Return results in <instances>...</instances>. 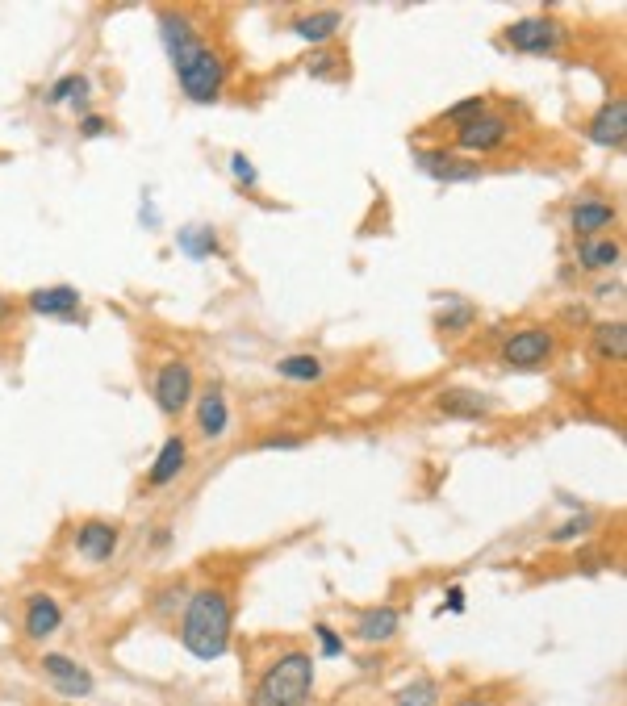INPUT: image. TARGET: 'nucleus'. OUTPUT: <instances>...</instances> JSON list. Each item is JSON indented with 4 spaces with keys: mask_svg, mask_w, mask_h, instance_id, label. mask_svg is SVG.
<instances>
[{
    "mask_svg": "<svg viewBox=\"0 0 627 706\" xmlns=\"http://www.w3.org/2000/svg\"><path fill=\"white\" fill-rule=\"evenodd\" d=\"M230 627H235V610L230 598L218 585H205V590L189 594L180 615V644L189 648L197 661H218L230 648Z\"/></svg>",
    "mask_w": 627,
    "mask_h": 706,
    "instance_id": "nucleus-1",
    "label": "nucleus"
},
{
    "mask_svg": "<svg viewBox=\"0 0 627 706\" xmlns=\"http://www.w3.org/2000/svg\"><path fill=\"white\" fill-rule=\"evenodd\" d=\"M310 690H314V656L293 648L260 673L247 706H306Z\"/></svg>",
    "mask_w": 627,
    "mask_h": 706,
    "instance_id": "nucleus-2",
    "label": "nucleus"
},
{
    "mask_svg": "<svg viewBox=\"0 0 627 706\" xmlns=\"http://www.w3.org/2000/svg\"><path fill=\"white\" fill-rule=\"evenodd\" d=\"M176 80H180V92L189 101L197 105H214L222 97V88H226V59L214 51V46H197V51L184 59L176 67Z\"/></svg>",
    "mask_w": 627,
    "mask_h": 706,
    "instance_id": "nucleus-3",
    "label": "nucleus"
},
{
    "mask_svg": "<svg viewBox=\"0 0 627 706\" xmlns=\"http://www.w3.org/2000/svg\"><path fill=\"white\" fill-rule=\"evenodd\" d=\"M552 356H556V335L548 331V326H523V331H515L498 351V360L506 368H519V372L548 368Z\"/></svg>",
    "mask_w": 627,
    "mask_h": 706,
    "instance_id": "nucleus-4",
    "label": "nucleus"
},
{
    "mask_svg": "<svg viewBox=\"0 0 627 706\" xmlns=\"http://www.w3.org/2000/svg\"><path fill=\"white\" fill-rule=\"evenodd\" d=\"M452 134H456V147H460V151H473V155H490V151L506 147V138L515 134V126H510V117H506V113L481 109L477 117H469V122H460Z\"/></svg>",
    "mask_w": 627,
    "mask_h": 706,
    "instance_id": "nucleus-5",
    "label": "nucleus"
},
{
    "mask_svg": "<svg viewBox=\"0 0 627 706\" xmlns=\"http://www.w3.org/2000/svg\"><path fill=\"white\" fill-rule=\"evenodd\" d=\"M155 406L164 410L168 418H180L189 410L193 393H197V381H193V364L189 360H168L164 368L155 372Z\"/></svg>",
    "mask_w": 627,
    "mask_h": 706,
    "instance_id": "nucleus-6",
    "label": "nucleus"
},
{
    "mask_svg": "<svg viewBox=\"0 0 627 706\" xmlns=\"http://www.w3.org/2000/svg\"><path fill=\"white\" fill-rule=\"evenodd\" d=\"M414 168L423 172V176H431L435 184H469V180H481V176H485L481 163L460 159V155L448 151V147H418V151H414Z\"/></svg>",
    "mask_w": 627,
    "mask_h": 706,
    "instance_id": "nucleus-7",
    "label": "nucleus"
},
{
    "mask_svg": "<svg viewBox=\"0 0 627 706\" xmlns=\"http://www.w3.org/2000/svg\"><path fill=\"white\" fill-rule=\"evenodd\" d=\"M502 38L515 46V51H523V55H552L556 46H561L565 30H561V21H556V17H519V21H510V26L502 30Z\"/></svg>",
    "mask_w": 627,
    "mask_h": 706,
    "instance_id": "nucleus-8",
    "label": "nucleus"
},
{
    "mask_svg": "<svg viewBox=\"0 0 627 706\" xmlns=\"http://www.w3.org/2000/svg\"><path fill=\"white\" fill-rule=\"evenodd\" d=\"M586 138H590L594 147L623 151V143H627V101L623 97L602 101V109L586 122Z\"/></svg>",
    "mask_w": 627,
    "mask_h": 706,
    "instance_id": "nucleus-9",
    "label": "nucleus"
},
{
    "mask_svg": "<svg viewBox=\"0 0 627 706\" xmlns=\"http://www.w3.org/2000/svg\"><path fill=\"white\" fill-rule=\"evenodd\" d=\"M42 673L51 677V686H55V694H63V698H88L92 694V673L84 669V665H76L72 656H63V652H46L42 656Z\"/></svg>",
    "mask_w": 627,
    "mask_h": 706,
    "instance_id": "nucleus-10",
    "label": "nucleus"
},
{
    "mask_svg": "<svg viewBox=\"0 0 627 706\" xmlns=\"http://www.w3.org/2000/svg\"><path fill=\"white\" fill-rule=\"evenodd\" d=\"M615 222H619V209L602 197H582L569 209V230L577 234V239H602Z\"/></svg>",
    "mask_w": 627,
    "mask_h": 706,
    "instance_id": "nucleus-11",
    "label": "nucleus"
},
{
    "mask_svg": "<svg viewBox=\"0 0 627 706\" xmlns=\"http://www.w3.org/2000/svg\"><path fill=\"white\" fill-rule=\"evenodd\" d=\"M118 539H122L118 523L88 519V523H80V531H76V552H80L88 564H105V560H113V552H118Z\"/></svg>",
    "mask_w": 627,
    "mask_h": 706,
    "instance_id": "nucleus-12",
    "label": "nucleus"
},
{
    "mask_svg": "<svg viewBox=\"0 0 627 706\" xmlns=\"http://www.w3.org/2000/svg\"><path fill=\"white\" fill-rule=\"evenodd\" d=\"M159 38H164V51H168L172 67H180V63L201 46V38H197V30H193V21L184 17V13H172V9L159 13Z\"/></svg>",
    "mask_w": 627,
    "mask_h": 706,
    "instance_id": "nucleus-13",
    "label": "nucleus"
},
{
    "mask_svg": "<svg viewBox=\"0 0 627 706\" xmlns=\"http://www.w3.org/2000/svg\"><path fill=\"white\" fill-rule=\"evenodd\" d=\"M226 431H230V402H226V393L218 385L197 393V435L205 443H218V439H226Z\"/></svg>",
    "mask_w": 627,
    "mask_h": 706,
    "instance_id": "nucleus-14",
    "label": "nucleus"
},
{
    "mask_svg": "<svg viewBox=\"0 0 627 706\" xmlns=\"http://www.w3.org/2000/svg\"><path fill=\"white\" fill-rule=\"evenodd\" d=\"M184 468H189V439H184V435H168L164 447H159L155 464L147 468V489L172 485V481L184 473Z\"/></svg>",
    "mask_w": 627,
    "mask_h": 706,
    "instance_id": "nucleus-15",
    "label": "nucleus"
},
{
    "mask_svg": "<svg viewBox=\"0 0 627 706\" xmlns=\"http://www.w3.org/2000/svg\"><path fill=\"white\" fill-rule=\"evenodd\" d=\"M435 410L448 414V418H464V422H477L494 410V397L490 393H477V389H444L435 397Z\"/></svg>",
    "mask_w": 627,
    "mask_h": 706,
    "instance_id": "nucleus-16",
    "label": "nucleus"
},
{
    "mask_svg": "<svg viewBox=\"0 0 627 706\" xmlns=\"http://www.w3.org/2000/svg\"><path fill=\"white\" fill-rule=\"evenodd\" d=\"M402 631V610L398 606H373L356 619V640L360 644H389Z\"/></svg>",
    "mask_w": 627,
    "mask_h": 706,
    "instance_id": "nucleus-17",
    "label": "nucleus"
},
{
    "mask_svg": "<svg viewBox=\"0 0 627 706\" xmlns=\"http://www.w3.org/2000/svg\"><path fill=\"white\" fill-rule=\"evenodd\" d=\"M63 627V606L51 594H30L26 602V635L30 640H51Z\"/></svg>",
    "mask_w": 627,
    "mask_h": 706,
    "instance_id": "nucleus-18",
    "label": "nucleus"
},
{
    "mask_svg": "<svg viewBox=\"0 0 627 706\" xmlns=\"http://www.w3.org/2000/svg\"><path fill=\"white\" fill-rule=\"evenodd\" d=\"M623 260V243L602 234V239H582L577 243V268L582 272H611Z\"/></svg>",
    "mask_w": 627,
    "mask_h": 706,
    "instance_id": "nucleus-19",
    "label": "nucleus"
},
{
    "mask_svg": "<svg viewBox=\"0 0 627 706\" xmlns=\"http://www.w3.org/2000/svg\"><path fill=\"white\" fill-rule=\"evenodd\" d=\"M26 305L42 318H72L80 310V293L72 285H51V289H34Z\"/></svg>",
    "mask_w": 627,
    "mask_h": 706,
    "instance_id": "nucleus-20",
    "label": "nucleus"
},
{
    "mask_svg": "<svg viewBox=\"0 0 627 706\" xmlns=\"http://www.w3.org/2000/svg\"><path fill=\"white\" fill-rule=\"evenodd\" d=\"M339 30H343V13H339V9H314V13L293 17V34H297L301 42H310V46L331 42Z\"/></svg>",
    "mask_w": 627,
    "mask_h": 706,
    "instance_id": "nucleus-21",
    "label": "nucleus"
},
{
    "mask_svg": "<svg viewBox=\"0 0 627 706\" xmlns=\"http://www.w3.org/2000/svg\"><path fill=\"white\" fill-rule=\"evenodd\" d=\"M590 347H594V360H602V364H619V360L627 356V326H623L619 318H615V322H598V326H594Z\"/></svg>",
    "mask_w": 627,
    "mask_h": 706,
    "instance_id": "nucleus-22",
    "label": "nucleus"
},
{
    "mask_svg": "<svg viewBox=\"0 0 627 706\" xmlns=\"http://www.w3.org/2000/svg\"><path fill=\"white\" fill-rule=\"evenodd\" d=\"M276 372H281L285 381L314 385V381H322V360H318V356H306V351H297V356L276 360Z\"/></svg>",
    "mask_w": 627,
    "mask_h": 706,
    "instance_id": "nucleus-23",
    "label": "nucleus"
},
{
    "mask_svg": "<svg viewBox=\"0 0 627 706\" xmlns=\"http://www.w3.org/2000/svg\"><path fill=\"white\" fill-rule=\"evenodd\" d=\"M180 247L189 251L193 260H209V255H218V251H222L214 226H189V230H180Z\"/></svg>",
    "mask_w": 627,
    "mask_h": 706,
    "instance_id": "nucleus-24",
    "label": "nucleus"
},
{
    "mask_svg": "<svg viewBox=\"0 0 627 706\" xmlns=\"http://www.w3.org/2000/svg\"><path fill=\"white\" fill-rule=\"evenodd\" d=\"M46 101H51V105H67V101H72V105L84 113V105H88V80H84V76H63V80H55L51 92H46Z\"/></svg>",
    "mask_w": 627,
    "mask_h": 706,
    "instance_id": "nucleus-25",
    "label": "nucleus"
},
{
    "mask_svg": "<svg viewBox=\"0 0 627 706\" xmlns=\"http://www.w3.org/2000/svg\"><path fill=\"white\" fill-rule=\"evenodd\" d=\"M398 706H439V681L435 677L410 681V686L398 690Z\"/></svg>",
    "mask_w": 627,
    "mask_h": 706,
    "instance_id": "nucleus-26",
    "label": "nucleus"
},
{
    "mask_svg": "<svg viewBox=\"0 0 627 706\" xmlns=\"http://www.w3.org/2000/svg\"><path fill=\"white\" fill-rule=\"evenodd\" d=\"M477 322V310L469 301H456L448 314H439V331H452V335H460V331H469V326Z\"/></svg>",
    "mask_w": 627,
    "mask_h": 706,
    "instance_id": "nucleus-27",
    "label": "nucleus"
},
{
    "mask_svg": "<svg viewBox=\"0 0 627 706\" xmlns=\"http://www.w3.org/2000/svg\"><path fill=\"white\" fill-rule=\"evenodd\" d=\"M594 514H582V519H569V523H561V527H556L548 539H552V544H569V539H582V535H590L594 531Z\"/></svg>",
    "mask_w": 627,
    "mask_h": 706,
    "instance_id": "nucleus-28",
    "label": "nucleus"
},
{
    "mask_svg": "<svg viewBox=\"0 0 627 706\" xmlns=\"http://www.w3.org/2000/svg\"><path fill=\"white\" fill-rule=\"evenodd\" d=\"M481 109H490V101H485V97H469V101H460V105H452L448 113H444V122L456 130L460 122H469V117H477Z\"/></svg>",
    "mask_w": 627,
    "mask_h": 706,
    "instance_id": "nucleus-29",
    "label": "nucleus"
},
{
    "mask_svg": "<svg viewBox=\"0 0 627 706\" xmlns=\"http://www.w3.org/2000/svg\"><path fill=\"white\" fill-rule=\"evenodd\" d=\"M230 176H235L243 188H255L260 184V172H255V163L247 155H230Z\"/></svg>",
    "mask_w": 627,
    "mask_h": 706,
    "instance_id": "nucleus-30",
    "label": "nucleus"
},
{
    "mask_svg": "<svg viewBox=\"0 0 627 706\" xmlns=\"http://www.w3.org/2000/svg\"><path fill=\"white\" fill-rule=\"evenodd\" d=\"M339 67H343V55H335V51H322V55L310 63V76H314V80H327V76H335V72H339Z\"/></svg>",
    "mask_w": 627,
    "mask_h": 706,
    "instance_id": "nucleus-31",
    "label": "nucleus"
},
{
    "mask_svg": "<svg viewBox=\"0 0 627 706\" xmlns=\"http://www.w3.org/2000/svg\"><path fill=\"white\" fill-rule=\"evenodd\" d=\"M306 435H264L260 439V452H289V447H301Z\"/></svg>",
    "mask_w": 627,
    "mask_h": 706,
    "instance_id": "nucleus-32",
    "label": "nucleus"
},
{
    "mask_svg": "<svg viewBox=\"0 0 627 706\" xmlns=\"http://www.w3.org/2000/svg\"><path fill=\"white\" fill-rule=\"evenodd\" d=\"M80 134H84V138H101V134H109V117H101V113H84V117H80Z\"/></svg>",
    "mask_w": 627,
    "mask_h": 706,
    "instance_id": "nucleus-33",
    "label": "nucleus"
},
{
    "mask_svg": "<svg viewBox=\"0 0 627 706\" xmlns=\"http://www.w3.org/2000/svg\"><path fill=\"white\" fill-rule=\"evenodd\" d=\"M314 635H318V644H322V656H339V652H343V640H339V635H335L327 623H318Z\"/></svg>",
    "mask_w": 627,
    "mask_h": 706,
    "instance_id": "nucleus-34",
    "label": "nucleus"
},
{
    "mask_svg": "<svg viewBox=\"0 0 627 706\" xmlns=\"http://www.w3.org/2000/svg\"><path fill=\"white\" fill-rule=\"evenodd\" d=\"M619 293H623L619 280H607V285H598V289H594V297H619Z\"/></svg>",
    "mask_w": 627,
    "mask_h": 706,
    "instance_id": "nucleus-35",
    "label": "nucleus"
},
{
    "mask_svg": "<svg viewBox=\"0 0 627 706\" xmlns=\"http://www.w3.org/2000/svg\"><path fill=\"white\" fill-rule=\"evenodd\" d=\"M448 610H464V590H460V585L448 590Z\"/></svg>",
    "mask_w": 627,
    "mask_h": 706,
    "instance_id": "nucleus-36",
    "label": "nucleus"
},
{
    "mask_svg": "<svg viewBox=\"0 0 627 706\" xmlns=\"http://www.w3.org/2000/svg\"><path fill=\"white\" fill-rule=\"evenodd\" d=\"M9 318H13V305H9L5 293H0V326H9Z\"/></svg>",
    "mask_w": 627,
    "mask_h": 706,
    "instance_id": "nucleus-37",
    "label": "nucleus"
},
{
    "mask_svg": "<svg viewBox=\"0 0 627 706\" xmlns=\"http://www.w3.org/2000/svg\"><path fill=\"white\" fill-rule=\"evenodd\" d=\"M456 706H490V702H485V698H477V694H473V698H460Z\"/></svg>",
    "mask_w": 627,
    "mask_h": 706,
    "instance_id": "nucleus-38",
    "label": "nucleus"
}]
</instances>
